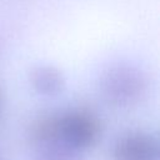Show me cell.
Returning a JSON list of instances; mask_svg holds the SVG:
<instances>
[{"mask_svg":"<svg viewBox=\"0 0 160 160\" xmlns=\"http://www.w3.org/2000/svg\"><path fill=\"white\" fill-rule=\"evenodd\" d=\"M59 115L60 112L55 111L44 112L30 122L29 139L36 148L61 141Z\"/></svg>","mask_w":160,"mask_h":160,"instance_id":"277c9868","label":"cell"},{"mask_svg":"<svg viewBox=\"0 0 160 160\" xmlns=\"http://www.w3.org/2000/svg\"><path fill=\"white\" fill-rule=\"evenodd\" d=\"M145 89L146 78L132 64H112L104 70L100 78L101 94L112 105H131L142 96Z\"/></svg>","mask_w":160,"mask_h":160,"instance_id":"6da1fadb","label":"cell"},{"mask_svg":"<svg viewBox=\"0 0 160 160\" xmlns=\"http://www.w3.org/2000/svg\"><path fill=\"white\" fill-rule=\"evenodd\" d=\"M159 158L156 138L140 130L124 134L112 148V160H159Z\"/></svg>","mask_w":160,"mask_h":160,"instance_id":"3957f363","label":"cell"},{"mask_svg":"<svg viewBox=\"0 0 160 160\" xmlns=\"http://www.w3.org/2000/svg\"><path fill=\"white\" fill-rule=\"evenodd\" d=\"M60 140L75 150H84L99 140L101 135V120L86 108H72L59 115Z\"/></svg>","mask_w":160,"mask_h":160,"instance_id":"7a4b0ae2","label":"cell"},{"mask_svg":"<svg viewBox=\"0 0 160 160\" xmlns=\"http://www.w3.org/2000/svg\"><path fill=\"white\" fill-rule=\"evenodd\" d=\"M1 102H2V96H1V90H0V110H1Z\"/></svg>","mask_w":160,"mask_h":160,"instance_id":"52a82bcc","label":"cell"},{"mask_svg":"<svg viewBox=\"0 0 160 160\" xmlns=\"http://www.w3.org/2000/svg\"><path fill=\"white\" fill-rule=\"evenodd\" d=\"M30 82L39 94L52 96L62 91L65 86V78L56 66L50 64H39L30 70Z\"/></svg>","mask_w":160,"mask_h":160,"instance_id":"5b68a950","label":"cell"},{"mask_svg":"<svg viewBox=\"0 0 160 160\" xmlns=\"http://www.w3.org/2000/svg\"><path fill=\"white\" fill-rule=\"evenodd\" d=\"M32 160H85L81 151L59 141L36 148Z\"/></svg>","mask_w":160,"mask_h":160,"instance_id":"8992f818","label":"cell"}]
</instances>
